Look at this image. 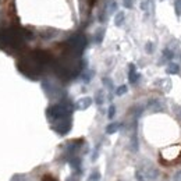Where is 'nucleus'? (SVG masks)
<instances>
[{"mask_svg": "<svg viewBox=\"0 0 181 181\" xmlns=\"http://www.w3.org/2000/svg\"><path fill=\"white\" fill-rule=\"evenodd\" d=\"M163 56H164L166 59H169V60H170V59H173L174 55H173V53H171L169 49H164V50H163Z\"/></svg>", "mask_w": 181, "mask_h": 181, "instance_id": "9b49d317", "label": "nucleus"}, {"mask_svg": "<svg viewBox=\"0 0 181 181\" xmlns=\"http://www.w3.org/2000/svg\"><path fill=\"white\" fill-rule=\"evenodd\" d=\"M118 128H120V124H118V123H112V124H109V126L106 127V132H107V134H114Z\"/></svg>", "mask_w": 181, "mask_h": 181, "instance_id": "0eeeda50", "label": "nucleus"}, {"mask_svg": "<svg viewBox=\"0 0 181 181\" xmlns=\"http://www.w3.org/2000/svg\"><path fill=\"white\" fill-rule=\"evenodd\" d=\"M96 102L99 103V105H102V103H103V95H102V92H98V95H96Z\"/></svg>", "mask_w": 181, "mask_h": 181, "instance_id": "dca6fc26", "label": "nucleus"}, {"mask_svg": "<svg viewBox=\"0 0 181 181\" xmlns=\"http://www.w3.org/2000/svg\"><path fill=\"white\" fill-rule=\"evenodd\" d=\"M45 181H55V180H53V179H50V177H46Z\"/></svg>", "mask_w": 181, "mask_h": 181, "instance_id": "4be33fe9", "label": "nucleus"}, {"mask_svg": "<svg viewBox=\"0 0 181 181\" xmlns=\"http://www.w3.org/2000/svg\"><path fill=\"white\" fill-rule=\"evenodd\" d=\"M70 128H71V121L66 120V118H61V121L57 124V126L55 127V130L59 132V134H61V135H64V134H67L68 131H70Z\"/></svg>", "mask_w": 181, "mask_h": 181, "instance_id": "7ed1b4c3", "label": "nucleus"}, {"mask_svg": "<svg viewBox=\"0 0 181 181\" xmlns=\"http://www.w3.org/2000/svg\"><path fill=\"white\" fill-rule=\"evenodd\" d=\"M98 179H99V173H93V174H92V179H91V181H96Z\"/></svg>", "mask_w": 181, "mask_h": 181, "instance_id": "6ab92c4d", "label": "nucleus"}, {"mask_svg": "<svg viewBox=\"0 0 181 181\" xmlns=\"http://www.w3.org/2000/svg\"><path fill=\"white\" fill-rule=\"evenodd\" d=\"M71 113V107L66 105H56L53 107L49 109L47 114H49V118L52 120H61V118H66L68 114Z\"/></svg>", "mask_w": 181, "mask_h": 181, "instance_id": "f257e3e1", "label": "nucleus"}, {"mask_svg": "<svg viewBox=\"0 0 181 181\" xmlns=\"http://www.w3.org/2000/svg\"><path fill=\"white\" fill-rule=\"evenodd\" d=\"M89 3H91V4H93V3H95V0H89Z\"/></svg>", "mask_w": 181, "mask_h": 181, "instance_id": "5701e85b", "label": "nucleus"}, {"mask_svg": "<svg viewBox=\"0 0 181 181\" xmlns=\"http://www.w3.org/2000/svg\"><path fill=\"white\" fill-rule=\"evenodd\" d=\"M132 3H134V0H123V4H124V7H126V8H131Z\"/></svg>", "mask_w": 181, "mask_h": 181, "instance_id": "ddd939ff", "label": "nucleus"}, {"mask_svg": "<svg viewBox=\"0 0 181 181\" xmlns=\"http://www.w3.org/2000/svg\"><path fill=\"white\" fill-rule=\"evenodd\" d=\"M174 113H176V116L181 120V106H177V105L174 106Z\"/></svg>", "mask_w": 181, "mask_h": 181, "instance_id": "4468645a", "label": "nucleus"}, {"mask_svg": "<svg viewBox=\"0 0 181 181\" xmlns=\"http://www.w3.org/2000/svg\"><path fill=\"white\" fill-rule=\"evenodd\" d=\"M127 91H128L127 85H121V87H118V88H117V91H116V95H117V96H121V95H124Z\"/></svg>", "mask_w": 181, "mask_h": 181, "instance_id": "1a4fd4ad", "label": "nucleus"}, {"mask_svg": "<svg viewBox=\"0 0 181 181\" xmlns=\"http://www.w3.org/2000/svg\"><path fill=\"white\" fill-rule=\"evenodd\" d=\"M103 35H105V29H103V28H100L99 31L96 32V42H98V43H100V42H102Z\"/></svg>", "mask_w": 181, "mask_h": 181, "instance_id": "9d476101", "label": "nucleus"}, {"mask_svg": "<svg viewBox=\"0 0 181 181\" xmlns=\"http://www.w3.org/2000/svg\"><path fill=\"white\" fill-rule=\"evenodd\" d=\"M91 105H92L91 98H82V99H79L78 102L75 103V107L78 109V110H85V109H88Z\"/></svg>", "mask_w": 181, "mask_h": 181, "instance_id": "20e7f679", "label": "nucleus"}, {"mask_svg": "<svg viewBox=\"0 0 181 181\" xmlns=\"http://www.w3.org/2000/svg\"><path fill=\"white\" fill-rule=\"evenodd\" d=\"M176 13L177 16H181V0H176Z\"/></svg>", "mask_w": 181, "mask_h": 181, "instance_id": "f8f14e48", "label": "nucleus"}, {"mask_svg": "<svg viewBox=\"0 0 181 181\" xmlns=\"http://www.w3.org/2000/svg\"><path fill=\"white\" fill-rule=\"evenodd\" d=\"M114 10H116V2H113V0H112V2H110V6H109V11L112 13V11H114Z\"/></svg>", "mask_w": 181, "mask_h": 181, "instance_id": "f3484780", "label": "nucleus"}, {"mask_svg": "<svg viewBox=\"0 0 181 181\" xmlns=\"http://www.w3.org/2000/svg\"><path fill=\"white\" fill-rule=\"evenodd\" d=\"M174 181H181V171H179V173L174 176Z\"/></svg>", "mask_w": 181, "mask_h": 181, "instance_id": "aec40b11", "label": "nucleus"}, {"mask_svg": "<svg viewBox=\"0 0 181 181\" xmlns=\"http://www.w3.org/2000/svg\"><path fill=\"white\" fill-rule=\"evenodd\" d=\"M103 82H105V84L107 85L109 88H112V87H113V85H112V81H110V79H107V78H105V79H103Z\"/></svg>", "mask_w": 181, "mask_h": 181, "instance_id": "a211bd4d", "label": "nucleus"}, {"mask_svg": "<svg viewBox=\"0 0 181 181\" xmlns=\"http://www.w3.org/2000/svg\"><path fill=\"white\" fill-rule=\"evenodd\" d=\"M68 45H70L71 50H74V53H77L79 56L82 53V50H84L85 45H87V39H85L84 35H74L68 40Z\"/></svg>", "mask_w": 181, "mask_h": 181, "instance_id": "f03ea898", "label": "nucleus"}, {"mask_svg": "<svg viewBox=\"0 0 181 181\" xmlns=\"http://www.w3.org/2000/svg\"><path fill=\"white\" fill-rule=\"evenodd\" d=\"M124 18H126V14L123 13V11H118L117 14H116V18H114V24L117 26H120L121 24L124 22Z\"/></svg>", "mask_w": 181, "mask_h": 181, "instance_id": "423d86ee", "label": "nucleus"}, {"mask_svg": "<svg viewBox=\"0 0 181 181\" xmlns=\"http://www.w3.org/2000/svg\"><path fill=\"white\" fill-rule=\"evenodd\" d=\"M114 113H116V107L113 105L109 107V118H113L114 117Z\"/></svg>", "mask_w": 181, "mask_h": 181, "instance_id": "2eb2a0df", "label": "nucleus"}, {"mask_svg": "<svg viewBox=\"0 0 181 181\" xmlns=\"http://www.w3.org/2000/svg\"><path fill=\"white\" fill-rule=\"evenodd\" d=\"M180 71V66L177 63H170L167 66V73L169 74H177Z\"/></svg>", "mask_w": 181, "mask_h": 181, "instance_id": "6e6552de", "label": "nucleus"}, {"mask_svg": "<svg viewBox=\"0 0 181 181\" xmlns=\"http://www.w3.org/2000/svg\"><path fill=\"white\" fill-rule=\"evenodd\" d=\"M138 77L139 75L135 73V66L134 64H130V82H131V84H135Z\"/></svg>", "mask_w": 181, "mask_h": 181, "instance_id": "39448f33", "label": "nucleus"}, {"mask_svg": "<svg viewBox=\"0 0 181 181\" xmlns=\"http://www.w3.org/2000/svg\"><path fill=\"white\" fill-rule=\"evenodd\" d=\"M146 52L152 53V43H148V45H146Z\"/></svg>", "mask_w": 181, "mask_h": 181, "instance_id": "412c9836", "label": "nucleus"}]
</instances>
